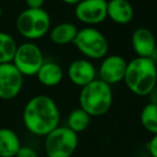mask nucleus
<instances>
[{
	"mask_svg": "<svg viewBox=\"0 0 157 157\" xmlns=\"http://www.w3.org/2000/svg\"><path fill=\"white\" fill-rule=\"evenodd\" d=\"M123 80L130 92L147 96L157 86V65L150 58H135L127 62Z\"/></svg>",
	"mask_w": 157,
	"mask_h": 157,
	"instance_id": "f03ea898",
	"label": "nucleus"
},
{
	"mask_svg": "<svg viewBox=\"0 0 157 157\" xmlns=\"http://www.w3.org/2000/svg\"><path fill=\"white\" fill-rule=\"evenodd\" d=\"M15 157H39V156H37L36 151L33 150L32 147L21 145Z\"/></svg>",
	"mask_w": 157,
	"mask_h": 157,
	"instance_id": "aec40b11",
	"label": "nucleus"
},
{
	"mask_svg": "<svg viewBox=\"0 0 157 157\" xmlns=\"http://www.w3.org/2000/svg\"><path fill=\"white\" fill-rule=\"evenodd\" d=\"M127 61L119 55H110L103 58L99 66V79L111 86L124 79Z\"/></svg>",
	"mask_w": 157,
	"mask_h": 157,
	"instance_id": "1a4fd4ad",
	"label": "nucleus"
},
{
	"mask_svg": "<svg viewBox=\"0 0 157 157\" xmlns=\"http://www.w3.org/2000/svg\"><path fill=\"white\" fill-rule=\"evenodd\" d=\"M147 149L152 157H157V135H153L152 139L147 144Z\"/></svg>",
	"mask_w": 157,
	"mask_h": 157,
	"instance_id": "412c9836",
	"label": "nucleus"
},
{
	"mask_svg": "<svg viewBox=\"0 0 157 157\" xmlns=\"http://www.w3.org/2000/svg\"><path fill=\"white\" fill-rule=\"evenodd\" d=\"M134 8L127 0L107 1V16L114 23L126 25L134 18Z\"/></svg>",
	"mask_w": 157,
	"mask_h": 157,
	"instance_id": "ddd939ff",
	"label": "nucleus"
},
{
	"mask_svg": "<svg viewBox=\"0 0 157 157\" xmlns=\"http://www.w3.org/2000/svg\"><path fill=\"white\" fill-rule=\"evenodd\" d=\"M39 81L46 87H55L63 79V71L59 64L55 62H44L36 73Z\"/></svg>",
	"mask_w": 157,
	"mask_h": 157,
	"instance_id": "2eb2a0df",
	"label": "nucleus"
},
{
	"mask_svg": "<svg viewBox=\"0 0 157 157\" xmlns=\"http://www.w3.org/2000/svg\"><path fill=\"white\" fill-rule=\"evenodd\" d=\"M78 32L77 27L72 23H61L56 25L50 30V39L59 45L73 43Z\"/></svg>",
	"mask_w": 157,
	"mask_h": 157,
	"instance_id": "dca6fc26",
	"label": "nucleus"
},
{
	"mask_svg": "<svg viewBox=\"0 0 157 157\" xmlns=\"http://www.w3.org/2000/svg\"><path fill=\"white\" fill-rule=\"evenodd\" d=\"M21 147L19 137L11 128H0V157H15Z\"/></svg>",
	"mask_w": 157,
	"mask_h": 157,
	"instance_id": "4468645a",
	"label": "nucleus"
},
{
	"mask_svg": "<svg viewBox=\"0 0 157 157\" xmlns=\"http://www.w3.org/2000/svg\"><path fill=\"white\" fill-rule=\"evenodd\" d=\"M91 123V117L80 107L72 110L67 117V127L77 135L82 132L89 127Z\"/></svg>",
	"mask_w": 157,
	"mask_h": 157,
	"instance_id": "f3484780",
	"label": "nucleus"
},
{
	"mask_svg": "<svg viewBox=\"0 0 157 157\" xmlns=\"http://www.w3.org/2000/svg\"><path fill=\"white\" fill-rule=\"evenodd\" d=\"M75 15L86 24H99L107 17V0H80L75 6Z\"/></svg>",
	"mask_w": 157,
	"mask_h": 157,
	"instance_id": "9d476101",
	"label": "nucleus"
},
{
	"mask_svg": "<svg viewBox=\"0 0 157 157\" xmlns=\"http://www.w3.org/2000/svg\"><path fill=\"white\" fill-rule=\"evenodd\" d=\"M45 0H26V3L28 4V8H42Z\"/></svg>",
	"mask_w": 157,
	"mask_h": 157,
	"instance_id": "4be33fe9",
	"label": "nucleus"
},
{
	"mask_svg": "<svg viewBox=\"0 0 157 157\" xmlns=\"http://www.w3.org/2000/svg\"><path fill=\"white\" fill-rule=\"evenodd\" d=\"M147 98H149L150 104H154V105H157V86L155 88L151 90L149 94L147 95Z\"/></svg>",
	"mask_w": 157,
	"mask_h": 157,
	"instance_id": "5701e85b",
	"label": "nucleus"
},
{
	"mask_svg": "<svg viewBox=\"0 0 157 157\" xmlns=\"http://www.w3.org/2000/svg\"><path fill=\"white\" fill-rule=\"evenodd\" d=\"M1 14H2V10H1V6H0V18H1Z\"/></svg>",
	"mask_w": 157,
	"mask_h": 157,
	"instance_id": "393cba45",
	"label": "nucleus"
},
{
	"mask_svg": "<svg viewBox=\"0 0 157 157\" xmlns=\"http://www.w3.org/2000/svg\"><path fill=\"white\" fill-rule=\"evenodd\" d=\"M70 80L78 87H85L96 79L94 65L86 59H77L70 64L67 70Z\"/></svg>",
	"mask_w": 157,
	"mask_h": 157,
	"instance_id": "9b49d317",
	"label": "nucleus"
},
{
	"mask_svg": "<svg viewBox=\"0 0 157 157\" xmlns=\"http://www.w3.org/2000/svg\"><path fill=\"white\" fill-rule=\"evenodd\" d=\"M16 28L25 37L37 39L49 30L50 16L43 8H27L17 17Z\"/></svg>",
	"mask_w": 157,
	"mask_h": 157,
	"instance_id": "20e7f679",
	"label": "nucleus"
},
{
	"mask_svg": "<svg viewBox=\"0 0 157 157\" xmlns=\"http://www.w3.org/2000/svg\"><path fill=\"white\" fill-rule=\"evenodd\" d=\"M78 147V135L67 126H58L45 136L47 157H71Z\"/></svg>",
	"mask_w": 157,
	"mask_h": 157,
	"instance_id": "39448f33",
	"label": "nucleus"
},
{
	"mask_svg": "<svg viewBox=\"0 0 157 157\" xmlns=\"http://www.w3.org/2000/svg\"><path fill=\"white\" fill-rule=\"evenodd\" d=\"M132 45L137 56L140 58H150L157 47L153 32L143 27L138 28L132 32Z\"/></svg>",
	"mask_w": 157,
	"mask_h": 157,
	"instance_id": "f8f14e48",
	"label": "nucleus"
},
{
	"mask_svg": "<svg viewBox=\"0 0 157 157\" xmlns=\"http://www.w3.org/2000/svg\"><path fill=\"white\" fill-rule=\"evenodd\" d=\"M12 63L21 73V75H36L44 63L43 52L36 44L26 42L17 46Z\"/></svg>",
	"mask_w": 157,
	"mask_h": 157,
	"instance_id": "0eeeda50",
	"label": "nucleus"
},
{
	"mask_svg": "<svg viewBox=\"0 0 157 157\" xmlns=\"http://www.w3.org/2000/svg\"><path fill=\"white\" fill-rule=\"evenodd\" d=\"M141 125L150 134L157 135V105L147 104L140 113Z\"/></svg>",
	"mask_w": 157,
	"mask_h": 157,
	"instance_id": "6ab92c4d",
	"label": "nucleus"
},
{
	"mask_svg": "<svg viewBox=\"0 0 157 157\" xmlns=\"http://www.w3.org/2000/svg\"><path fill=\"white\" fill-rule=\"evenodd\" d=\"M73 43L76 45L79 52L92 59L105 58L109 48L105 35L92 27H86L78 30Z\"/></svg>",
	"mask_w": 157,
	"mask_h": 157,
	"instance_id": "423d86ee",
	"label": "nucleus"
},
{
	"mask_svg": "<svg viewBox=\"0 0 157 157\" xmlns=\"http://www.w3.org/2000/svg\"><path fill=\"white\" fill-rule=\"evenodd\" d=\"M62 1L66 2V3H70V4H77L80 0H62Z\"/></svg>",
	"mask_w": 157,
	"mask_h": 157,
	"instance_id": "b1692460",
	"label": "nucleus"
},
{
	"mask_svg": "<svg viewBox=\"0 0 157 157\" xmlns=\"http://www.w3.org/2000/svg\"><path fill=\"white\" fill-rule=\"evenodd\" d=\"M23 122L33 135H48L58 127L60 122V111L56 101L47 95L33 96L24 108Z\"/></svg>",
	"mask_w": 157,
	"mask_h": 157,
	"instance_id": "f257e3e1",
	"label": "nucleus"
},
{
	"mask_svg": "<svg viewBox=\"0 0 157 157\" xmlns=\"http://www.w3.org/2000/svg\"><path fill=\"white\" fill-rule=\"evenodd\" d=\"M112 98L111 87L101 79H94L89 85L81 88L79 105L91 118L101 117L109 111Z\"/></svg>",
	"mask_w": 157,
	"mask_h": 157,
	"instance_id": "7ed1b4c3",
	"label": "nucleus"
},
{
	"mask_svg": "<svg viewBox=\"0 0 157 157\" xmlns=\"http://www.w3.org/2000/svg\"><path fill=\"white\" fill-rule=\"evenodd\" d=\"M24 76L12 62L0 64V98L12 99L23 88Z\"/></svg>",
	"mask_w": 157,
	"mask_h": 157,
	"instance_id": "6e6552de",
	"label": "nucleus"
},
{
	"mask_svg": "<svg viewBox=\"0 0 157 157\" xmlns=\"http://www.w3.org/2000/svg\"><path fill=\"white\" fill-rule=\"evenodd\" d=\"M17 44L9 33L0 31V64L12 62Z\"/></svg>",
	"mask_w": 157,
	"mask_h": 157,
	"instance_id": "a211bd4d",
	"label": "nucleus"
}]
</instances>
